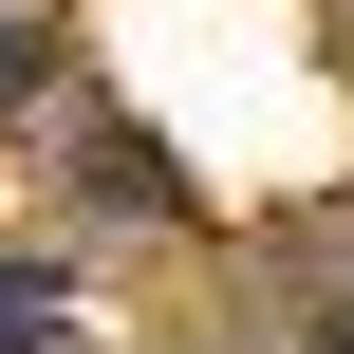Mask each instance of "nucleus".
<instances>
[{"instance_id":"1","label":"nucleus","mask_w":354,"mask_h":354,"mask_svg":"<svg viewBox=\"0 0 354 354\" xmlns=\"http://www.w3.org/2000/svg\"><path fill=\"white\" fill-rule=\"evenodd\" d=\"M56 317H75V299H56L37 261H0V336H56Z\"/></svg>"}]
</instances>
